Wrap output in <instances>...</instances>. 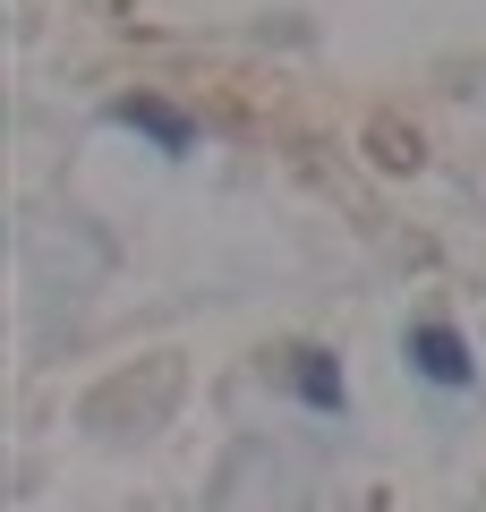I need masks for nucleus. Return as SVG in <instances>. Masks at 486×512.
<instances>
[{"mask_svg":"<svg viewBox=\"0 0 486 512\" xmlns=\"http://www.w3.org/2000/svg\"><path fill=\"white\" fill-rule=\"evenodd\" d=\"M410 359L427 367L435 384H469V350H461V333H452V325H418L410 333Z\"/></svg>","mask_w":486,"mask_h":512,"instance_id":"f257e3e1","label":"nucleus"},{"mask_svg":"<svg viewBox=\"0 0 486 512\" xmlns=\"http://www.w3.org/2000/svg\"><path fill=\"white\" fill-rule=\"evenodd\" d=\"M111 120H120V128H145L162 154H188V120H180V111H162V103H120Z\"/></svg>","mask_w":486,"mask_h":512,"instance_id":"f03ea898","label":"nucleus"},{"mask_svg":"<svg viewBox=\"0 0 486 512\" xmlns=\"http://www.w3.org/2000/svg\"><path fill=\"white\" fill-rule=\"evenodd\" d=\"M290 384H299V402H316V410H342V376H333V359H324V350H299Z\"/></svg>","mask_w":486,"mask_h":512,"instance_id":"7ed1b4c3","label":"nucleus"}]
</instances>
